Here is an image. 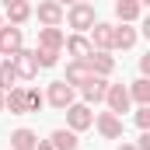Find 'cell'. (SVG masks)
<instances>
[{"mask_svg": "<svg viewBox=\"0 0 150 150\" xmlns=\"http://www.w3.org/2000/svg\"><path fill=\"white\" fill-rule=\"evenodd\" d=\"M140 11H143L140 0H115V18L126 21V25H133V21L140 18Z\"/></svg>", "mask_w": 150, "mask_h": 150, "instance_id": "9a60e30c", "label": "cell"}, {"mask_svg": "<svg viewBox=\"0 0 150 150\" xmlns=\"http://www.w3.org/2000/svg\"><path fill=\"white\" fill-rule=\"evenodd\" d=\"M140 4H143V7H150V0H140Z\"/></svg>", "mask_w": 150, "mask_h": 150, "instance_id": "836d02e7", "label": "cell"}, {"mask_svg": "<svg viewBox=\"0 0 150 150\" xmlns=\"http://www.w3.org/2000/svg\"><path fill=\"white\" fill-rule=\"evenodd\" d=\"M38 45H45V49H63L67 45V35L59 32V28H38Z\"/></svg>", "mask_w": 150, "mask_h": 150, "instance_id": "2e32d148", "label": "cell"}, {"mask_svg": "<svg viewBox=\"0 0 150 150\" xmlns=\"http://www.w3.org/2000/svg\"><path fill=\"white\" fill-rule=\"evenodd\" d=\"M11 63H14V70H18L21 80H32V77L38 74V56H35V52H28V49L14 52V56H11Z\"/></svg>", "mask_w": 150, "mask_h": 150, "instance_id": "52a82bcc", "label": "cell"}, {"mask_svg": "<svg viewBox=\"0 0 150 150\" xmlns=\"http://www.w3.org/2000/svg\"><path fill=\"white\" fill-rule=\"evenodd\" d=\"M105 105L112 108L115 115L129 112V105H133V94H129V87H122V84H108V94H105Z\"/></svg>", "mask_w": 150, "mask_h": 150, "instance_id": "8992f818", "label": "cell"}, {"mask_svg": "<svg viewBox=\"0 0 150 150\" xmlns=\"http://www.w3.org/2000/svg\"><path fill=\"white\" fill-rule=\"evenodd\" d=\"M42 101H45V98L38 94L35 87H28V108H32V112H38V108H42Z\"/></svg>", "mask_w": 150, "mask_h": 150, "instance_id": "d4e9b609", "label": "cell"}, {"mask_svg": "<svg viewBox=\"0 0 150 150\" xmlns=\"http://www.w3.org/2000/svg\"><path fill=\"white\" fill-rule=\"evenodd\" d=\"M98 133L105 136V140H119L122 136V119L108 108V112H98Z\"/></svg>", "mask_w": 150, "mask_h": 150, "instance_id": "30bf717a", "label": "cell"}, {"mask_svg": "<svg viewBox=\"0 0 150 150\" xmlns=\"http://www.w3.org/2000/svg\"><path fill=\"white\" fill-rule=\"evenodd\" d=\"M0 28H4V18H0Z\"/></svg>", "mask_w": 150, "mask_h": 150, "instance_id": "e575fe53", "label": "cell"}, {"mask_svg": "<svg viewBox=\"0 0 150 150\" xmlns=\"http://www.w3.org/2000/svg\"><path fill=\"white\" fill-rule=\"evenodd\" d=\"M119 150H140V147H136V143H122Z\"/></svg>", "mask_w": 150, "mask_h": 150, "instance_id": "4dcf8cb0", "label": "cell"}, {"mask_svg": "<svg viewBox=\"0 0 150 150\" xmlns=\"http://www.w3.org/2000/svg\"><path fill=\"white\" fill-rule=\"evenodd\" d=\"M129 94H133V101H136V105H150V77L133 80V84H129Z\"/></svg>", "mask_w": 150, "mask_h": 150, "instance_id": "ffe728a7", "label": "cell"}, {"mask_svg": "<svg viewBox=\"0 0 150 150\" xmlns=\"http://www.w3.org/2000/svg\"><path fill=\"white\" fill-rule=\"evenodd\" d=\"M133 119H136V126H140V129H150V105H140Z\"/></svg>", "mask_w": 150, "mask_h": 150, "instance_id": "cb8c5ba5", "label": "cell"}, {"mask_svg": "<svg viewBox=\"0 0 150 150\" xmlns=\"http://www.w3.org/2000/svg\"><path fill=\"white\" fill-rule=\"evenodd\" d=\"M136 28H129V25H126V21H122V25H115V49H133V45H136Z\"/></svg>", "mask_w": 150, "mask_h": 150, "instance_id": "d6986e66", "label": "cell"}, {"mask_svg": "<svg viewBox=\"0 0 150 150\" xmlns=\"http://www.w3.org/2000/svg\"><path fill=\"white\" fill-rule=\"evenodd\" d=\"M59 4H70V7H74V4H80V0H59Z\"/></svg>", "mask_w": 150, "mask_h": 150, "instance_id": "d6a6232c", "label": "cell"}, {"mask_svg": "<svg viewBox=\"0 0 150 150\" xmlns=\"http://www.w3.org/2000/svg\"><path fill=\"white\" fill-rule=\"evenodd\" d=\"M91 42H94V49L112 52V49H115V25H108V21H94V28H91Z\"/></svg>", "mask_w": 150, "mask_h": 150, "instance_id": "ba28073f", "label": "cell"}, {"mask_svg": "<svg viewBox=\"0 0 150 150\" xmlns=\"http://www.w3.org/2000/svg\"><path fill=\"white\" fill-rule=\"evenodd\" d=\"M7 112L11 115H28V87H11L7 91Z\"/></svg>", "mask_w": 150, "mask_h": 150, "instance_id": "7c38bea8", "label": "cell"}, {"mask_svg": "<svg viewBox=\"0 0 150 150\" xmlns=\"http://www.w3.org/2000/svg\"><path fill=\"white\" fill-rule=\"evenodd\" d=\"M67 25H70L74 32H91V28H94V4H87V0L74 4V7L67 11Z\"/></svg>", "mask_w": 150, "mask_h": 150, "instance_id": "6da1fadb", "label": "cell"}, {"mask_svg": "<svg viewBox=\"0 0 150 150\" xmlns=\"http://www.w3.org/2000/svg\"><path fill=\"white\" fill-rule=\"evenodd\" d=\"M7 108V91H0V112Z\"/></svg>", "mask_w": 150, "mask_h": 150, "instance_id": "f546056e", "label": "cell"}, {"mask_svg": "<svg viewBox=\"0 0 150 150\" xmlns=\"http://www.w3.org/2000/svg\"><path fill=\"white\" fill-rule=\"evenodd\" d=\"M87 63H91V70L98 77H108L115 70V59H112V52H105V49H94L91 56H87Z\"/></svg>", "mask_w": 150, "mask_h": 150, "instance_id": "5bb4252c", "label": "cell"}, {"mask_svg": "<svg viewBox=\"0 0 150 150\" xmlns=\"http://www.w3.org/2000/svg\"><path fill=\"white\" fill-rule=\"evenodd\" d=\"M52 143H56V150H77L80 147V140H77L74 129H52V136H49Z\"/></svg>", "mask_w": 150, "mask_h": 150, "instance_id": "ac0fdd59", "label": "cell"}, {"mask_svg": "<svg viewBox=\"0 0 150 150\" xmlns=\"http://www.w3.org/2000/svg\"><path fill=\"white\" fill-rule=\"evenodd\" d=\"M91 77H94L91 63H87V59H74V63L67 67V77H63V80H67V84H74V87H84Z\"/></svg>", "mask_w": 150, "mask_h": 150, "instance_id": "8fae6325", "label": "cell"}, {"mask_svg": "<svg viewBox=\"0 0 150 150\" xmlns=\"http://www.w3.org/2000/svg\"><path fill=\"white\" fill-rule=\"evenodd\" d=\"M140 74H143V77H150V49L140 56Z\"/></svg>", "mask_w": 150, "mask_h": 150, "instance_id": "484cf974", "label": "cell"}, {"mask_svg": "<svg viewBox=\"0 0 150 150\" xmlns=\"http://www.w3.org/2000/svg\"><path fill=\"white\" fill-rule=\"evenodd\" d=\"M14 80H21V77H18V70H14L11 59H4V63H0V91H11Z\"/></svg>", "mask_w": 150, "mask_h": 150, "instance_id": "7402d4cb", "label": "cell"}, {"mask_svg": "<svg viewBox=\"0 0 150 150\" xmlns=\"http://www.w3.org/2000/svg\"><path fill=\"white\" fill-rule=\"evenodd\" d=\"M35 150H56V143H52V140H38Z\"/></svg>", "mask_w": 150, "mask_h": 150, "instance_id": "83f0119b", "label": "cell"}, {"mask_svg": "<svg viewBox=\"0 0 150 150\" xmlns=\"http://www.w3.org/2000/svg\"><path fill=\"white\" fill-rule=\"evenodd\" d=\"M140 32H143V35L150 38V14H147V18H143V28H140Z\"/></svg>", "mask_w": 150, "mask_h": 150, "instance_id": "f1b7e54d", "label": "cell"}, {"mask_svg": "<svg viewBox=\"0 0 150 150\" xmlns=\"http://www.w3.org/2000/svg\"><path fill=\"white\" fill-rule=\"evenodd\" d=\"M67 52H70L74 59H87V56L94 52V42H91V38H84V32H77V35L67 38Z\"/></svg>", "mask_w": 150, "mask_h": 150, "instance_id": "4fadbf2b", "label": "cell"}, {"mask_svg": "<svg viewBox=\"0 0 150 150\" xmlns=\"http://www.w3.org/2000/svg\"><path fill=\"white\" fill-rule=\"evenodd\" d=\"M45 101L52 105V108H59V112H67L70 105H74V84H67V80H52L49 84V94H45Z\"/></svg>", "mask_w": 150, "mask_h": 150, "instance_id": "3957f363", "label": "cell"}, {"mask_svg": "<svg viewBox=\"0 0 150 150\" xmlns=\"http://www.w3.org/2000/svg\"><path fill=\"white\" fill-rule=\"evenodd\" d=\"M105 94H108V80H105V77H98V74H94L87 84H84V87H80V98H84L87 105H98V101H105Z\"/></svg>", "mask_w": 150, "mask_h": 150, "instance_id": "9c48e42d", "label": "cell"}, {"mask_svg": "<svg viewBox=\"0 0 150 150\" xmlns=\"http://www.w3.org/2000/svg\"><path fill=\"white\" fill-rule=\"evenodd\" d=\"M35 56H38V67H45V70L59 63V49H45V45H38V49H35Z\"/></svg>", "mask_w": 150, "mask_h": 150, "instance_id": "603a6c76", "label": "cell"}, {"mask_svg": "<svg viewBox=\"0 0 150 150\" xmlns=\"http://www.w3.org/2000/svg\"><path fill=\"white\" fill-rule=\"evenodd\" d=\"M25 49V35H21V25H4L0 28V56H14Z\"/></svg>", "mask_w": 150, "mask_h": 150, "instance_id": "277c9868", "label": "cell"}, {"mask_svg": "<svg viewBox=\"0 0 150 150\" xmlns=\"http://www.w3.org/2000/svg\"><path fill=\"white\" fill-rule=\"evenodd\" d=\"M35 18L45 25V28H59L67 14H63V4H59V0H42V4L35 7Z\"/></svg>", "mask_w": 150, "mask_h": 150, "instance_id": "5b68a950", "label": "cell"}, {"mask_svg": "<svg viewBox=\"0 0 150 150\" xmlns=\"http://www.w3.org/2000/svg\"><path fill=\"white\" fill-rule=\"evenodd\" d=\"M38 147V136L32 129H14L11 133V150H35Z\"/></svg>", "mask_w": 150, "mask_h": 150, "instance_id": "e0dca14e", "label": "cell"}, {"mask_svg": "<svg viewBox=\"0 0 150 150\" xmlns=\"http://www.w3.org/2000/svg\"><path fill=\"white\" fill-rule=\"evenodd\" d=\"M32 14H35V11H32V4H28V0H21V4H11V7H7V18H11V25H25Z\"/></svg>", "mask_w": 150, "mask_h": 150, "instance_id": "44dd1931", "label": "cell"}, {"mask_svg": "<svg viewBox=\"0 0 150 150\" xmlns=\"http://www.w3.org/2000/svg\"><path fill=\"white\" fill-rule=\"evenodd\" d=\"M136 147H140V150H150V129H143V136H140Z\"/></svg>", "mask_w": 150, "mask_h": 150, "instance_id": "4316f807", "label": "cell"}, {"mask_svg": "<svg viewBox=\"0 0 150 150\" xmlns=\"http://www.w3.org/2000/svg\"><path fill=\"white\" fill-rule=\"evenodd\" d=\"M11 4H21V0H4V7H11Z\"/></svg>", "mask_w": 150, "mask_h": 150, "instance_id": "1f68e13d", "label": "cell"}, {"mask_svg": "<svg viewBox=\"0 0 150 150\" xmlns=\"http://www.w3.org/2000/svg\"><path fill=\"white\" fill-rule=\"evenodd\" d=\"M67 126H70L74 133L91 129V126H94V112H91V105H87V101H74V105L67 108Z\"/></svg>", "mask_w": 150, "mask_h": 150, "instance_id": "7a4b0ae2", "label": "cell"}]
</instances>
